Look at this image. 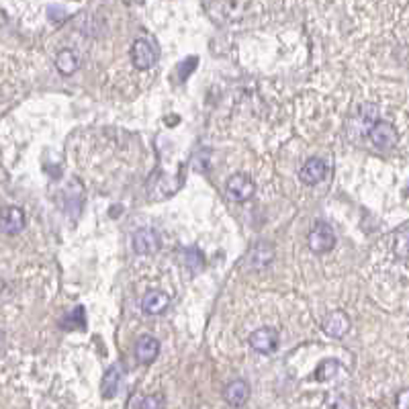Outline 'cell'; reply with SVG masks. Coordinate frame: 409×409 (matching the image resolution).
Returning a JSON list of instances; mask_svg holds the SVG:
<instances>
[{
	"label": "cell",
	"mask_w": 409,
	"mask_h": 409,
	"mask_svg": "<svg viewBox=\"0 0 409 409\" xmlns=\"http://www.w3.org/2000/svg\"><path fill=\"white\" fill-rule=\"evenodd\" d=\"M55 66L62 74H74L80 66V57L74 50H62L59 54L55 55Z\"/></svg>",
	"instance_id": "cell-15"
},
{
	"label": "cell",
	"mask_w": 409,
	"mask_h": 409,
	"mask_svg": "<svg viewBox=\"0 0 409 409\" xmlns=\"http://www.w3.org/2000/svg\"><path fill=\"white\" fill-rule=\"evenodd\" d=\"M327 168L326 164H324V160L311 158V160H307V162L303 164V168L299 170V178L305 185H317V182L324 180Z\"/></svg>",
	"instance_id": "cell-9"
},
{
	"label": "cell",
	"mask_w": 409,
	"mask_h": 409,
	"mask_svg": "<svg viewBox=\"0 0 409 409\" xmlns=\"http://www.w3.org/2000/svg\"><path fill=\"white\" fill-rule=\"evenodd\" d=\"M395 408L397 409H409V389H403L397 393V399H395Z\"/></svg>",
	"instance_id": "cell-19"
},
{
	"label": "cell",
	"mask_w": 409,
	"mask_h": 409,
	"mask_svg": "<svg viewBox=\"0 0 409 409\" xmlns=\"http://www.w3.org/2000/svg\"><path fill=\"white\" fill-rule=\"evenodd\" d=\"M123 373H125L123 364H113V366L107 368V373L103 377V382H101L103 397H107V399L115 397V393H117V389L121 385V379H123Z\"/></svg>",
	"instance_id": "cell-14"
},
{
	"label": "cell",
	"mask_w": 409,
	"mask_h": 409,
	"mask_svg": "<svg viewBox=\"0 0 409 409\" xmlns=\"http://www.w3.org/2000/svg\"><path fill=\"white\" fill-rule=\"evenodd\" d=\"M324 329L329 338H344L350 329V317L344 311H333L326 320Z\"/></svg>",
	"instance_id": "cell-11"
},
{
	"label": "cell",
	"mask_w": 409,
	"mask_h": 409,
	"mask_svg": "<svg viewBox=\"0 0 409 409\" xmlns=\"http://www.w3.org/2000/svg\"><path fill=\"white\" fill-rule=\"evenodd\" d=\"M223 397H225V401L231 406V408H242L245 401H247V397H250V387H247V382L245 381H234L229 382L227 387H225V391H223Z\"/></svg>",
	"instance_id": "cell-10"
},
{
	"label": "cell",
	"mask_w": 409,
	"mask_h": 409,
	"mask_svg": "<svg viewBox=\"0 0 409 409\" xmlns=\"http://www.w3.org/2000/svg\"><path fill=\"white\" fill-rule=\"evenodd\" d=\"M160 352V342L152 336H141L139 340L136 342V356L139 362L148 364L152 360H156V356Z\"/></svg>",
	"instance_id": "cell-12"
},
{
	"label": "cell",
	"mask_w": 409,
	"mask_h": 409,
	"mask_svg": "<svg viewBox=\"0 0 409 409\" xmlns=\"http://www.w3.org/2000/svg\"><path fill=\"white\" fill-rule=\"evenodd\" d=\"M377 117H379V107L366 103V105H362V107L358 109V113L352 117L350 125H352V129L358 131V134H371V129H373L375 123H377Z\"/></svg>",
	"instance_id": "cell-5"
},
{
	"label": "cell",
	"mask_w": 409,
	"mask_h": 409,
	"mask_svg": "<svg viewBox=\"0 0 409 409\" xmlns=\"http://www.w3.org/2000/svg\"><path fill=\"white\" fill-rule=\"evenodd\" d=\"M393 252L397 258L401 260H408L409 258V227L408 229H401L395 234V240H393Z\"/></svg>",
	"instance_id": "cell-17"
},
{
	"label": "cell",
	"mask_w": 409,
	"mask_h": 409,
	"mask_svg": "<svg viewBox=\"0 0 409 409\" xmlns=\"http://www.w3.org/2000/svg\"><path fill=\"white\" fill-rule=\"evenodd\" d=\"M309 247L315 252V254H324L327 250H331L336 244V236H333V229L327 225V223H315V227L309 231Z\"/></svg>",
	"instance_id": "cell-2"
},
{
	"label": "cell",
	"mask_w": 409,
	"mask_h": 409,
	"mask_svg": "<svg viewBox=\"0 0 409 409\" xmlns=\"http://www.w3.org/2000/svg\"><path fill=\"white\" fill-rule=\"evenodd\" d=\"M25 227V213L19 207H4L0 211V231L15 236Z\"/></svg>",
	"instance_id": "cell-7"
},
{
	"label": "cell",
	"mask_w": 409,
	"mask_h": 409,
	"mask_svg": "<svg viewBox=\"0 0 409 409\" xmlns=\"http://www.w3.org/2000/svg\"><path fill=\"white\" fill-rule=\"evenodd\" d=\"M273 258H274V250L271 244H256L254 247H252L250 256H247V260H250V266H252V268H262V266H266Z\"/></svg>",
	"instance_id": "cell-16"
},
{
	"label": "cell",
	"mask_w": 409,
	"mask_h": 409,
	"mask_svg": "<svg viewBox=\"0 0 409 409\" xmlns=\"http://www.w3.org/2000/svg\"><path fill=\"white\" fill-rule=\"evenodd\" d=\"M227 196L242 203V201H247L252 194H254V182L245 176V174H234L229 180H227Z\"/></svg>",
	"instance_id": "cell-6"
},
{
	"label": "cell",
	"mask_w": 409,
	"mask_h": 409,
	"mask_svg": "<svg viewBox=\"0 0 409 409\" xmlns=\"http://www.w3.org/2000/svg\"><path fill=\"white\" fill-rule=\"evenodd\" d=\"M250 346L260 354H271L278 348V331L274 327H260L250 333Z\"/></svg>",
	"instance_id": "cell-3"
},
{
	"label": "cell",
	"mask_w": 409,
	"mask_h": 409,
	"mask_svg": "<svg viewBox=\"0 0 409 409\" xmlns=\"http://www.w3.org/2000/svg\"><path fill=\"white\" fill-rule=\"evenodd\" d=\"M371 141L377 145V148H382V150H389V148H395L397 145V129L393 127V123L389 121H377L375 127L371 129Z\"/></svg>",
	"instance_id": "cell-4"
},
{
	"label": "cell",
	"mask_w": 409,
	"mask_h": 409,
	"mask_svg": "<svg viewBox=\"0 0 409 409\" xmlns=\"http://www.w3.org/2000/svg\"><path fill=\"white\" fill-rule=\"evenodd\" d=\"M160 247V236L152 227H143L134 236V250L137 254H154Z\"/></svg>",
	"instance_id": "cell-8"
},
{
	"label": "cell",
	"mask_w": 409,
	"mask_h": 409,
	"mask_svg": "<svg viewBox=\"0 0 409 409\" xmlns=\"http://www.w3.org/2000/svg\"><path fill=\"white\" fill-rule=\"evenodd\" d=\"M164 403L162 395H150L139 401V409H164Z\"/></svg>",
	"instance_id": "cell-18"
},
{
	"label": "cell",
	"mask_w": 409,
	"mask_h": 409,
	"mask_svg": "<svg viewBox=\"0 0 409 409\" xmlns=\"http://www.w3.org/2000/svg\"><path fill=\"white\" fill-rule=\"evenodd\" d=\"M0 342H2V331H0Z\"/></svg>",
	"instance_id": "cell-21"
},
{
	"label": "cell",
	"mask_w": 409,
	"mask_h": 409,
	"mask_svg": "<svg viewBox=\"0 0 409 409\" xmlns=\"http://www.w3.org/2000/svg\"><path fill=\"white\" fill-rule=\"evenodd\" d=\"M187 256H189V266H199V264L203 262V258H201V254H199V250H196V247L187 250Z\"/></svg>",
	"instance_id": "cell-20"
},
{
	"label": "cell",
	"mask_w": 409,
	"mask_h": 409,
	"mask_svg": "<svg viewBox=\"0 0 409 409\" xmlns=\"http://www.w3.org/2000/svg\"><path fill=\"white\" fill-rule=\"evenodd\" d=\"M131 59H134V66L136 68L148 70V68L156 66V62H158V50L148 39H136V43L131 48Z\"/></svg>",
	"instance_id": "cell-1"
},
{
	"label": "cell",
	"mask_w": 409,
	"mask_h": 409,
	"mask_svg": "<svg viewBox=\"0 0 409 409\" xmlns=\"http://www.w3.org/2000/svg\"><path fill=\"white\" fill-rule=\"evenodd\" d=\"M168 305H170V297L162 291H150L141 299V309L150 315H160L168 309Z\"/></svg>",
	"instance_id": "cell-13"
}]
</instances>
